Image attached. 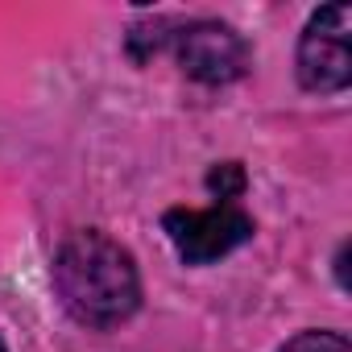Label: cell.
Masks as SVG:
<instances>
[{"label": "cell", "instance_id": "cell-4", "mask_svg": "<svg viewBox=\"0 0 352 352\" xmlns=\"http://www.w3.org/2000/svg\"><path fill=\"white\" fill-rule=\"evenodd\" d=\"M348 9L327 5L319 9L298 42V79L307 91H344L352 79V58H348Z\"/></svg>", "mask_w": 352, "mask_h": 352}, {"label": "cell", "instance_id": "cell-2", "mask_svg": "<svg viewBox=\"0 0 352 352\" xmlns=\"http://www.w3.org/2000/svg\"><path fill=\"white\" fill-rule=\"evenodd\" d=\"M166 236L179 249V257L187 265H212L220 257H228L232 249H241L253 236V220L236 208V204H216L208 212L199 208H174L166 212Z\"/></svg>", "mask_w": 352, "mask_h": 352}, {"label": "cell", "instance_id": "cell-7", "mask_svg": "<svg viewBox=\"0 0 352 352\" xmlns=\"http://www.w3.org/2000/svg\"><path fill=\"white\" fill-rule=\"evenodd\" d=\"M0 352H5V344H0Z\"/></svg>", "mask_w": 352, "mask_h": 352}, {"label": "cell", "instance_id": "cell-3", "mask_svg": "<svg viewBox=\"0 0 352 352\" xmlns=\"http://www.w3.org/2000/svg\"><path fill=\"white\" fill-rule=\"evenodd\" d=\"M170 42L179 54V67L199 83L220 87V83H236L249 71V46L224 21H187L179 34H170Z\"/></svg>", "mask_w": 352, "mask_h": 352}, {"label": "cell", "instance_id": "cell-5", "mask_svg": "<svg viewBox=\"0 0 352 352\" xmlns=\"http://www.w3.org/2000/svg\"><path fill=\"white\" fill-rule=\"evenodd\" d=\"M208 187H212V195H220V204H232L245 191V170L236 162H224L208 174Z\"/></svg>", "mask_w": 352, "mask_h": 352}, {"label": "cell", "instance_id": "cell-1", "mask_svg": "<svg viewBox=\"0 0 352 352\" xmlns=\"http://www.w3.org/2000/svg\"><path fill=\"white\" fill-rule=\"evenodd\" d=\"M54 290L83 327H116L141 302V278L112 236L75 232L54 257Z\"/></svg>", "mask_w": 352, "mask_h": 352}, {"label": "cell", "instance_id": "cell-6", "mask_svg": "<svg viewBox=\"0 0 352 352\" xmlns=\"http://www.w3.org/2000/svg\"><path fill=\"white\" fill-rule=\"evenodd\" d=\"M282 352H352V348H348V340L340 331H302Z\"/></svg>", "mask_w": 352, "mask_h": 352}]
</instances>
